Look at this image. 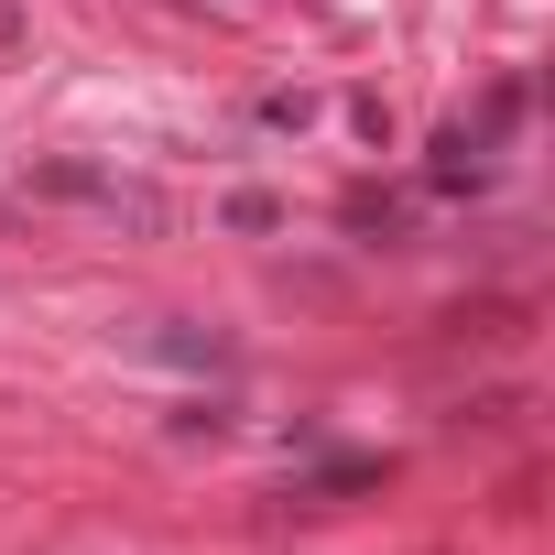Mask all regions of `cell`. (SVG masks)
Instances as JSON below:
<instances>
[{
  "label": "cell",
  "mask_w": 555,
  "mask_h": 555,
  "mask_svg": "<svg viewBox=\"0 0 555 555\" xmlns=\"http://www.w3.org/2000/svg\"><path fill=\"white\" fill-rule=\"evenodd\" d=\"M306 120H317L306 88H272V99H261V131H306Z\"/></svg>",
  "instance_id": "obj_6"
},
{
  "label": "cell",
  "mask_w": 555,
  "mask_h": 555,
  "mask_svg": "<svg viewBox=\"0 0 555 555\" xmlns=\"http://www.w3.org/2000/svg\"><path fill=\"white\" fill-rule=\"evenodd\" d=\"M349 229H360V240H403V196L360 185V196H349Z\"/></svg>",
  "instance_id": "obj_5"
},
{
  "label": "cell",
  "mask_w": 555,
  "mask_h": 555,
  "mask_svg": "<svg viewBox=\"0 0 555 555\" xmlns=\"http://www.w3.org/2000/svg\"><path fill=\"white\" fill-rule=\"evenodd\" d=\"M164 425H175V436H229V425H240V414H229V403H175V414H164Z\"/></svg>",
  "instance_id": "obj_7"
},
{
  "label": "cell",
  "mask_w": 555,
  "mask_h": 555,
  "mask_svg": "<svg viewBox=\"0 0 555 555\" xmlns=\"http://www.w3.org/2000/svg\"><path fill=\"white\" fill-rule=\"evenodd\" d=\"M23 196H55V207H99V218H120V229H142V240H164V229H175V207H164L153 185L109 175V164H34V175H23Z\"/></svg>",
  "instance_id": "obj_1"
},
{
  "label": "cell",
  "mask_w": 555,
  "mask_h": 555,
  "mask_svg": "<svg viewBox=\"0 0 555 555\" xmlns=\"http://www.w3.org/2000/svg\"><path fill=\"white\" fill-rule=\"evenodd\" d=\"M218 229H240V240H272V229H284V196H272V185H240V196L218 207Z\"/></svg>",
  "instance_id": "obj_4"
},
{
  "label": "cell",
  "mask_w": 555,
  "mask_h": 555,
  "mask_svg": "<svg viewBox=\"0 0 555 555\" xmlns=\"http://www.w3.org/2000/svg\"><path fill=\"white\" fill-rule=\"evenodd\" d=\"M425 185H436V196H479V185H490V142H479L468 120H447V131L425 142Z\"/></svg>",
  "instance_id": "obj_2"
},
{
  "label": "cell",
  "mask_w": 555,
  "mask_h": 555,
  "mask_svg": "<svg viewBox=\"0 0 555 555\" xmlns=\"http://www.w3.org/2000/svg\"><path fill=\"white\" fill-rule=\"evenodd\" d=\"M153 349H164L175 371H240V338H218V327H196V317H164Z\"/></svg>",
  "instance_id": "obj_3"
},
{
  "label": "cell",
  "mask_w": 555,
  "mask_h": 555,
  "mask_svg": "<svg viewBox=\"0 0 555 555\" xmlns=\"http://www.w3.org/2000/svg\"><path fill=\"white\" fill-rule=\"evenodd\" d=\"M23 44V12H12V0H0V55H12Z\"/></svg>",
  "instance_id": "obj_8"
}]
</instances>
